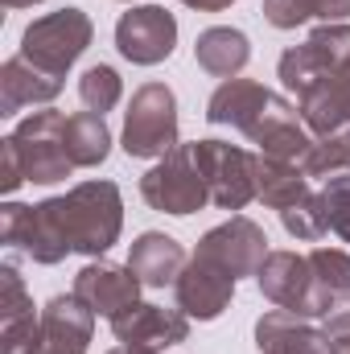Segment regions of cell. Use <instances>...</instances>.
Wrapping results in <instances>:
<instances>
[{"label": "cell", "mask_w": 350, "mask_h": 354, "mask_svg": "<svg viewBox=\"0 0 350 354\" xmlns=\"http://www.w3.org/2000/svg\"><path fill=\"white\" fill-rule=\"evenodd\" d=\"M91 37H95V25L83 8H58L50 17H37L21 33V58H29L54 79H66V71L87 54Z\"/></svg>", "instance_id": "obj_4"}, {"label": "cell", "mask_w": 350, "mask_h": 354, "mask_svg": "<svg viewBox=\"0 0 350 354\" xmlns=\"http://www.w3.org/2000/svg\"><path fill=\"white\" fill-rule=\"evenodd\" d=\"M350 17V0H264V21L272 29H297L305 21L338 25Z\"/></svg>", "instance_id": "obj_25"}, {"label": "cell", "mask_w": 350, "mask_h": 354, "mask_svg": "<svg viewBox=\"0 0 350 354\" xmlns=\"http://www.w3.org/2000/svg\"><path fill=\"white\" fill-rule=\"evenodd\" d=\"M256 351L260 354H330L326 330L309 326L288 309H268L256 322Z\"/></svg>", "instance_id": "obj_18"}, {"label": "cell", "mask_w": 350, "mask_h": 354, "mask_svg": "<svg viewBox=\"0 0 350 354\" xmlns=\"http://www.w3.org/2000/svg\"><path fill=\"white\" fill-rule=\"evenodd\" d=\"M42 210L58 231V239L66 243V252H79L91 260L111 252V243L124 231V198L116 181H79L71 194L46 198Z\"/></svg>", "instance_id": "obj_1"}, {"label": "cell", "mask_w": 350, "mask_h": 354, "mask_svg": "<svg viewBox=\"0 0 350 354\" xmlns=\"http://www.w3.org/2000/svg\"><path fill=\"white\" fill-rule=\"evenodd\" d=\"M111 334H116L120 346H140V351L161 354L165 346H177V342L190 338V317L181 309L136 301L132 309H124L120 317H111Z\"/></svg>", "instance_id": "obj_13"}, {"label": "cell", "mask_w": 350, "mask_h": 354, "mask_svg": "<svg viewBox=\"0 0 350 354\" xmlns=\"http://www.w3.org/2000/svg\"><path fill=\"white\" fill-rule=\"evenodd\" d=\"M256 284L276 309H288L297 317H326L334 309V301L317 288L309 256L297 252H268V260L256 272Z\"/></svg>", "instance_id": "obj_5"}, {"label": "cell", "mask_w": 350, "mask_h": 354, "mask_svg": "<svg viewBox=\"0 0 350 354\" xmlns=\"http://www.w3.org/2000/svg\"><path fill=\"white\" fill-rule=\"evenodd\" d=\"M62 145H66V157L75 169H95L111 153V132L99 111H75V115H66Z\"/></svg>", "instance_id": "obj_23"}, {"label": "cell", "mask_w": 350, "mask_h": 354, "mask_svg": "<svg viewBox=\"0 0 350 354\" xmlns=\"http://www.w3.org/2000/svg\"><path fill=\"white\" fill-rule=\"evenodd\" d=\"M174 297H177V309L185 317L214 322L231 305V297H235V276H227L223 268H214L210 260L194 256L190 264L181 268V276H177Z\"/></svg>", "instance_id": "obj_14"}, {"label": "cell", "mask_w": 350, "mask_h": 354, "mask_svg": "<svg viewBox=\"0 0 350 354\" xmlns=\"http://www.w3.org/2000/svg\"><path fill=\"white\" fill-rule=\"evenodd\" d=\"M185 260V248L177 243L174 235H161V231H145L140 239H132V252H128V268L140 276L145 288H165L177 284Z\"/></svg>", "instance_id": "obj_20"}, {"label": "cell", "mask_w": 350, "mask_h": 354, "mask_svg": "<svg viewBox=\"0 0 350 354\" xmlns=\"http://www.w3.org/2000/svg\"><path fill=\"white\" fill-rule=\"evenodd\" d=\"M124 153L136 161H161L177 149V95L165 83H145L132 91L124 111Z\"/></svg>", "instance_id": "obj_3"}, {"label": "cell", "mask_w": 350, "mask_h": 354, "mask_svg": "<svg viewBox=\"0 0 350 354\" xmlns=\"http://www.w3.org/2000/svg\"><path fill=\"white\" fill-rule=\"evenodd\" d=\"M297 111H301L305 128L317 140H326V136L350 128V62L342 71H334L330 79H322L313 91H305Z\"/></svg>", "instance_id": "obj_17"}, {"label": "cell", "mask_w": 350, "mask_h": 354, "mask_svg": "<svg viewBox=\"0 0 350 354\" xmlns=\"http://www.w3.org/2000/svg\"><path fill=\"white\" fill-rule=\"evenodd\" d=\"M248 58H252V41L243 29H231V25H210L194 41V62L214 79H239Z\"/></svg>", "instance_id": "obj_22"}, {"label": "cell", "mask_w": 350, "mask_h": 354, "mask_svg": "<svg viewBox=\"0 0 350 354\" xmlns=\"http://www.w3.org/2000/svg\"><path fill=\"white\" fill-rule=\"evenodd\" d=\"M280 223H284V231H288L293 239H301V243H317V239L330 235V218H326L322 194H305L297 206L280 210Z\"/></svg>", "instance_id": "obj_26"}, {"label": "cell", "mask_w": 350, "mask_h": 354, "mask_svg": "<svg viewBox=\"0 0 350 354\" xmlns=\"http://www.w3.org/2000/svg\"><path fill=\"white\" fill-rule=\"evenodd\" d=\"M309 189V174L293 161H276V157H260L256 161V198L272 210H288L297 206Z\"/></svg>", "instance_id": "obj_24"}, {"label": "cell", "mask_w": 350, "mask_h": 354, "mask_svg": "<svg viewBox=\"0 0 350 354\" xmlns=\"http://www.w3.org/2000/svg\"><path fill=\"white\" fill-rule=\"evenodd\" d=\"M79 99H83V107L87 111H111L120 99H124V79L107 66V62H95L83 71V79H79Z\"/></svg>", "instance_id": "obj_27"}, {"label": "cell", "mask_w": 350, "mask_h": 354, "mask_svg": "<svg viewBox=\"0 0 350 354\" xmlns=\"http://www.w3.org/2000/svg\"><path fill=\"white\" fill-rule=\"evenodd\" d=\"M128 4H132V0H128Z\"/></svg>", "instance_id": "obj_35"}, {"label": "cell", "mask_w": 350, "mask_h": 354, "mask_svg": "<svg viewBox=\"0 0 350 354\" xmlns=\"http://www.w3.org/2000/svg\"><path fill=\"white\" fill-rule=\"evenodd\" d=\"M174 46H177V21L161 4L128 8L116 21V50L132 66H157V62H165L174 54Z\"/></svg>", "instance_id": "obj_10"}, {"label": "cell", "mask_w": 350, "mask_h": 354, "mask_svg": "<svg viewBox=\"0 0 350 354\" xmlns=\"http://www.w3.org/2000/svg\"><path fill=\"white\" fill-rule=\"evenodd\" d=\"M62 128H66V115L54 111V107H46V111H33L29 120H21V124L0 140V149L17 157L21 177L33 181V185L66 181L75 165H71V157H66Z\"/></svg>", "instance_id": "obj_2"}, {"label": "cell", "mask_w": 350, "mask_h": 354, "mask_svg": "<svg viewBox=\"0 0 350 354\" xmlns=\"http://www.w3.org/2000/svg\"><path fill=\"white\" fill-rule=\"evenodd\" d=\"M330 354H350V334H342V338H330Z\"/></svg>", "instance_id": "obj_32"}, {"label": "cell", "mask_w": 350, "mask_h": 354, "mask_svg": "<svg viewBox=\"0 0 350 354\" xmlns=\"http://www.w3.org/2000/svg\"><path fill=\"white\" fill-rule=\"evenodd\" d=\"M107 354H153V351H140V346H116V351H107Z\"/></svg>", "instance_id": "obj_34"}, {"label": "cell", "mask_w": 350, "mask_h": 354, "mask_svg": "<svg viewBox=\"0 0 350 354\" xmlns=\"http://www.w3.org/2000/svg\"><path fill=\"white\" fill-rule=\"evenodd\" d=\"M42 334V313H33V297L17 268H0V354H33Z\"/></svg>", "instance_id": "obj_16"}, {"label": "cell", "mask_w": 350, "mask_h": 354, "mask_svg": "<svg viewBox=\"0 0 350 354\" xmlns=\"http://www.w3.org/2000/svg\"><path fill=\"white\" fill-rule=\"evenodd\" d=\"M194 161L210 185V202L219 210H243L256 198V161L248 149L227 140H194Z\"/></svg>", "instance_id": "obj_8"}, {"label": "cell", "mask_w": 350, "mask_h": 354, "mask_svg": "<svg viewBox=\"0 0 350 354\" xmlns=\"http://www.w3.org/2000/svg\"><path fill=\"white\" fill-rule=\"evenodd\" d=\"M347 62H350V25L338 21V25L313 29L309 41L288 46V50L280 54L276 75H280L284 91H293V95L301 99L305 91H313L322 79H330L334 71H342Z\"/></svg>", "instance_id": "obj_6"}, {"label": "cell", "mask_w": 350, "mask_h": 354, "mask_svg": "<svg viewBox=\"0 0 350 354\" xmlns=\"http://www.w3.org/2000/svg\"><path fill=\"white\" fill-rule=\"evenodd\" d=\"M58 91H62V79L46 75L42 66L17 54L0 66V115H17L21 107H33V103H54Z\"/></svg>", "instance_id": "obj_19"}, {"label": "cell", "mask_w": 350, "mask_h": 354, "mask_svg": "<svg viewBox=\"0 0 350 354\" xmlns=\"http://www.w3.org/2000/svg\"><path fill=\"white\" fill-rule=\"evenodd\" d=\"M248 140L260 145V157L293 161V165H301V169H305V161H309V153H313V145H317L313 132L305 128L301 111H297L288 99H280V95L268 99V107L260 111V120L248 128Z\"/></svg>", "instance_id": "obj_11"}, {"label": "cell", "mask_w": 350, "mask_h": 354, "mask_svg": "<svg viewBox=\"0 0 350 354\" xmlns=\"http://www.w3.org/2000/svg\"><path fill=\"white\" fill-rule=\"evenodd\" d=\"M4 8H33V4H42V0H0Z\"/></svg>", "instance_id": "obj_33"}, {"label": "cell", "mask_w": 350, "mask_h": 354, "mask_svg": "<svg viewBox=\"0 0 350 354\" xmlns=\"http://www.w3.org/2000/svg\"><path fill=\"white\" fill-rule=\"evenodd\" d=\"M91 334H95V313L75 292H58L42 309V334L33 354H87Z\"/></svg>", "instance_id": "obj_15"}, {"label": "cell", "mask_w": 350, "mask_h": 354, "mask_svg": "<svg viewBox=\"0 0 350 354\" xmlns=\"http://www.w3.org/2000/svg\"><path fill=\"white\" fill-rule=\"evenodd\" d=\"M322 330H326V338H342V334H350V297L338 301V305L322 317Z\"/></svg>", "instance_id": "obj_30"}, {"label": "cell", "mask_w": 350, "mask_h": 354, "mask_svg": "<svg viewBox=\"0 0 350 354\" xmlns=\"http://www.w3.org/2000/svg\"><path fill=\"white\" fill-rule=\"evenodd\" d=\"M181 4H190L198 12H223V8H231V0H181Z\"/></svg>", "instance_id": "obj_31"}, {"label": "cell", "mask_w": 350, "mask_h": 354, "mask_svg": "<svg viewBox=\"0 0 350 354\" xmlns=\"http://www.w3.org/2000/svg\"><path fill=\"white\" fill-rule=\"evenodd\" d=\"M140 276L128 264H111V260H91L79 276H75V297L87 305L95 317H120L124 309H132L140 301Z\"/></svg>", "instance_id": "obj_12"}, {"label": "cell", "mask_w": 350, "mask_h": 354, "mask_svg": "<svg viewBox=\"0 0 350 354\" xmlns=\"http://www.w3.org/2000/svg\"><path fill=\"white\" fill-rule=\"evenodd\" d=\"M140 198L161 214H194L210 202V185L194 161V145H177L140 177Z\"/></svg>", "instance_id": "obj_7"}, {"label": "cell", "mask_w": 350, "mask_h": 354, "mask_svg": "<svg viewBox=\"0 0 350 354\" xmlns=\"http://www.w3.org/2000/svg\"><path fill=\"white\" fill-rule=\"evenodd\" d=\"M268 99H272V91L260 87V83H252V79H223L214 87V95H210V103H206V120L210 124L239 128L248 136V128L260 120Z\"/></svg>", "instance_id": "obj_21"}, {"label": "cell", "mask_w": 350, "mask_h": 354, "mask_svg": "<svg viewBox=\"0 0 350 354\" xmlns=\"http://www.w3.org/2000/svg\"><path fill=\"white\" fill-rule=\"evenodd\" d=\"M202 260H210L214 268H223L227 276H256L260 264L268 260V235H264L260 223L243 218V214H231L227 223L210 227L202 239H198V252Z\"/></svg>", "instance_id": "obj_9"}, {"label": "cell", "mask_w": 350, "mask_h": 354, "mask_svg": "<svg viewBox=\"0 0 350 354\" xmlns=\"http://www.w3.org/2000/svg\"><path fill=\"white\" fill-rule=\"evenodd\" d=\"M309 264H313V276H317V288L338 305L350 297V256L338 252V248H313L309 252Z\"/></svg>", "instance_id": "obj_28"}, {"label": "cell", "mask_w": 350, "mask_h": 354, "mask_svg": "<svg viewBox=\"0 0 350 354\" xmlns=\"http://www.w3.org/2000/svg\"><path fill=\"white\" fill-rule=\"evenodd\" d=\"M322 206H326V218H330V231L350 243V174L326 177V189H322Z\"/></svg>", "instance_id": "obj_29"}]
</instances>
